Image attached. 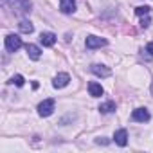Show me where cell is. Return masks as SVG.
<instances>
[{
	"instance_id": "1",
	"label": "cell",
	"mask_w": 153,
	"mask_h": 153,
	"mask_svg": "<svg viewBox=\"0 0 153 153\" xmlns=\"http://www.w3.org/2000/svg\"><path fill=\"white\" fill-rule=\"evenodd\" d=\"M54 99H45V101H42L40 105H38V114L42 115V117H49V115H52V112H54Z\"/></svg>"
},
{
	"instance_id": "2",
	"label": "cell",
	"mask_w": 153,
	"mask_h": 153,
	"mask_svg": "<svg viewBox=\"0 0 153 153\" xmlns=\"http://www.w3.org/2000/svg\"><path fill=\"white\" fill-rule=\"evenodd\" d=\"M22 47V38H18L16 34H7L6 36V49L9 52H16Z\"/></svg>"
},
{
	"instance_id": "3",
	"label": "cell",
	"mask_w": 153,
	"mask_h": 153,
	"mask_svg": "<svg viewBox=\"0 0 153 153\" xmlns=\"http://www.w3.org/2000/svg\"><path fill=\"white\" fill-rule=\"evenodd\" d=\"M87 47L88 49H99V47H105L106 45V40L105 38H99V36H87Z\"/></svg>"
},
{
	"instance_id": "4",
	"label": "cell",
	"mask_w": 153,
	"mask_h": 153,
	"mask_svg": "<svg viewBox=\"0 0 153 153\" xmlns=\"http://www.w3.org/2000/svg\"><path fill=\"white\" fill-rule=\"evenodd\" d=\"M131 119L137 123H146V121H149V112L146 108H137V110H133Z\"/></svg>"
},
{
	"instance_id": "5",
	"label": "cell",
	"mask_w": 153,
	"mask_h": 153,
	"mask_svg": "<svg viewBox=\"0 0 153 153\" xmlns=\"http://www.w3.org/2000/svg\"><path fill=\"white\" fill-rule=\"evenodd\" d=\"M68 81H70V76L65 74V72H61V74H58L56 78H54L52 85H54V88H63V87L68 85Z\"/></svg>"
},
{
	"instance_id": "6",
	"label": "cell",
	"mask_w": 153,
	"mask_h": 153,
	"mask_svg": "<svg viewBox=\"0 0 153 153\" xmlns=\"http://www.w3.org/2000/svg\"><path fill=\"white\" fill-rule=\"evenodd\" d=\"M59 9L65 15H70L76 11V0H59Z\"/></svg>"
},
{
	"instance_id": "7",
	"label": "cell",
	"mask_w": 153,
	"mask_h": 153,
	"mask_svg": "<svg viewBox=\"0 0 153 153\" xmlns=\"http://www.w3.org/2000/svg\"><path fill=\"white\" fill-rule=\"evenodd\" d=\"M114 139H115V142L119 144V146H126L128 144V131L123 128V130H117L115 131V135H114Z\"/></svg>"
},
{
	"instance_id": "8",
	"label": "cell",
	"mask_w": 153,
	"mask_h": 153,
	"mask_svg": "<svg viewBox=\"0 0 153 153\" xmlns=\"http://www.w3.org/2000/svg\"><path fill=\"white\" fill-rule=\"evenodd\" d=\"M40 42L45 45V47H52L56 43V36L52 33H42L40 34Z\"/></svg>"
},
{
	"instance_id": "9",
	"label": "cell",
	"mask_w": 153,
	"mask_h": 153,
	"mask_svg": "<svg viewBox=\"0 0 153 153\" xmlns=\"http://www.w3.org/2000/svg\"><path fill=\"white\" fill-rule=\"evenodd\" d=\"M88 92H90V96H92V97H101L105 90H103V87H101L99 83L92 81V83H88Z\"/></svg>"
},
{
	"instance_id": "10",
	"label": "cell",
	"mask_w": 153,
	"mask_h": 153,
	"mask_svg": "<svg viewBox=\"0 0 153 153\" xmlns=\"http://www.w3.org/2000/svg\"><path fill=\"white\" fill-rule=\"evenodd\" d=\"M92 72H94L96 76H101V78H108V76L112 74L110 68L105 67V65H92Z\"/></svg>"
},
{
	"instance_id": "11",
	"label": "cell",
	"mask_w": 153,
	"mask_h": 153,
	"mask_svg": "<svg viewBox=\"0 0 153 153\" xmlns=\"http://www.w3.org/2000/svg\"><path fill=\"white\" fill-rule=\"evenodd\" d=\"M25 51H27V54H29L31 59H40V56H42L40 47H36V45H33V43H29V45L25 47Z\"/></svg>"
},
{
	"instance_id": "12",
	"label": "cell",
	"mask_w": 153,
	"mask_h": 153,
	"mask_svg": "<svg viewBox=\"0 0 153 153\" xmlns=\"http://www.w3.org/2000/svg\"><path fill=\"white\" fill-rule=\"evenodd\" d=\"M99 110H101V114H110V112L115 110V103L114 101H106V103H103L99 106Z\"/></svg>"
},
{
	"instance_id": "13",
	"label": "cell",
	"mask_w": 153,
	"mask_h": 153,
	"mask_svg": "<svg viewBox=\"0 0 153 153\" xmlns=\"http://www.w3.org/2000/svg\"><path fill=\"white\" fill-rule=\"evenodd\" d=\"M20 31H22V33H25V34L33 33V24H31V22H27V20H22V22H20Z\"/></svg>"
},
{
	"instance_id": "14",
	"label": "cell",
	"mask_w": 153,
	"mask_h": 153,
	"mask_svg": "<svg viewBox=\"0 0 153 153\" xmlns=\"http://www.w3.org/2000/svg\"><path fill=\"white\" fill-rule=\"evenodd\" d=\"M24 76H20V74H16V76H13V78H11V83L13 85H16V87H24Z\"/></svg>"
},
{
	"instance_id": "15",
	"label": "cell",
	"mask_w": 153,
	"mask_h": 153,
	"mask_svg": "<svg viewBox=\"0 0 153 153\" xmlns=\"http://www.w3.org/2000/svg\"><path fill=\"white\" fill-rule=\"evenodd\" d=\"M149 13V7L148 6H139L137 9H135V15H139V16H146Z\"/></svg>"
},
{
	"instance_id": "16",
	"label": "cell",
	"mask_w": 153,
	"mask_h": 153,
	"mask_svg": "<svg viewBox=\"0 0 153 153\" xmlns=\"http://www.w3.org/2000/svg\"><path fill=\"white\" fill-rule=\"evenodd\" d=\"M149 22H151V20H149V16H148V15H146V16H142V20H140V27H144V29H146V27L149 25Z\"/></svg>"
},
{
	"instance_id": "17",
	"label": "cell",
	"mask_w": 153,
	"mask_h": 153,
	"mask_svg": "<svg viewBox=\"0 0 153 153\" xmlns=\"http://www.w3.org/2000/svg\"><path fill=\"white\" fill-rule=\"evenodd\" d=\"M146 52H149V56H153V42H149V43H148V47H146Z\"/></svg>"
},
{
	"instance_id": "18",
	"label": "cell",
	"mask_w": 153,
	"mask_h": 153,
	"mask_svg": "<svg viewBox=\"0 0 153 153\" xmlns=\"http://www.w3.org/2000/svg\"><path fill=\"white\" fill-rule=\"evenodd\" d=\"M151 92H153V85H151Z\"/></svg>"
}]
</instances>
